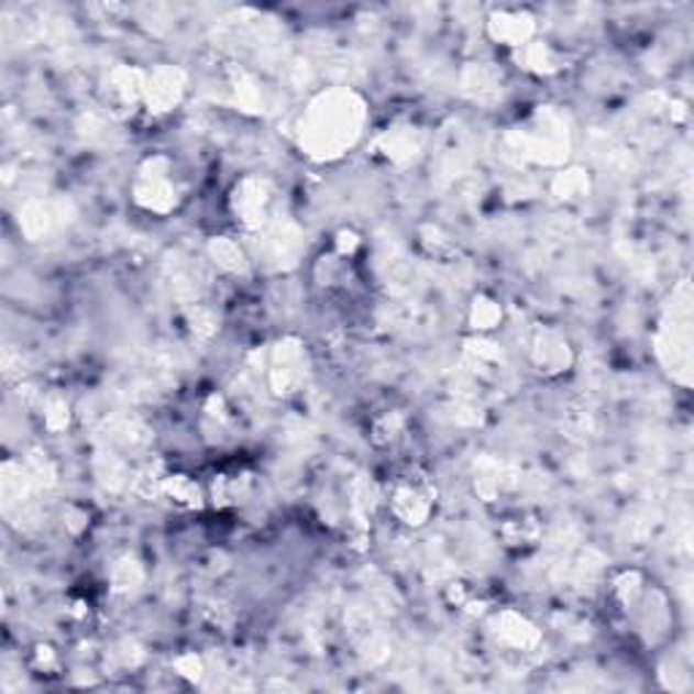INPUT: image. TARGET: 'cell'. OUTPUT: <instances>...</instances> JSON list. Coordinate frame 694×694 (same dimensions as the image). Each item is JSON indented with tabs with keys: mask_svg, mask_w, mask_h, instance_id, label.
Wrapping results in <instances>:
<instances>
[{
	"mask_svg": "<svg viewBox=\"0 0 694 694\" xmlns=\"http://www.w3.org/2000/svg\"><path fill=\"white\" fill-rule=\"evenodd\" d=\"M312 139H318V150H331L334 144H348V139L355 133V120L353 109L342 107H329L318 109L312 114Z\"/></svg>",
	"mask_w": 694,
	"mask_h": 694,
	"instance_id": "6da1fadb",
	"label": "cell"
}]
</instances>
